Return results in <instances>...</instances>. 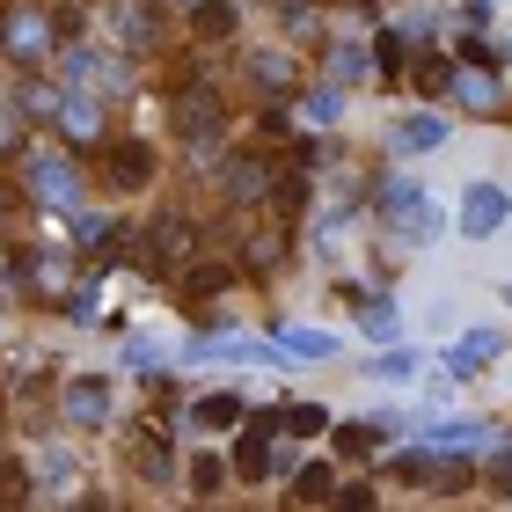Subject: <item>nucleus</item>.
<instances>
[{"label":"nucleus","mask_w":512,"mask_h":512,"mask_svg":"<svg viewBox=\"0 0 512 512\" xmlns=\"http://www.w3.org/2000/svg\"><path fill=\"white\" fill-rule=\"evenodd\" d=\"M0 52L22 59V66H37L44 52H52V22H44L37 8H8V15H0Z\"/></svg>","instance_id":"f257e3e1"},{"label":"nucleus","mask_w":512,"mask_h":512,"mask_svg":"<svg viewBox=\"0 0 512 512\" xmlns=\"http://www.w3.org/2000/svg\"><path fill=\"white\" fill-rule=\"evenodd\" d=\"M147 176H154V147L147 139H110L103 147V183L110 191H147Z\"/></svg>","instance_id":"f03ea898"},{"label":"nucleus","mask_w":512,"mask_h":512,"mask_svg":"<svg viewBox=\"0 0 512 512\" xmlns=\"http://www.w3.org/2000/svg\"><path fill=\"white\" fill-rule=\"evenodd\" d=\"M505 213H512V205H505V191H498V183H469V198H461V235H498V227H505Z\"/></svg>","instance_id":"7ed1b4c3"},{"label":"nucleus","mask_w":512,"mask_h":512,"mask_svg":"<svg viewBox=\"0 0 512 512\" xmlns=\"http://www.w3.org/2000/svg\"><path fill=\"white\" fill-rule=\"evenodd\" d=\"M176 132L183 139H213L220 132V96L213 88H183L176 96Z\"/></svg>","instance_id":"20e7f679"},{"label":"nucleus","mask_w":512,"mask_h":512,"mask_svg":"<svg viewBox=\"0 0 512 512\" xmlns=\"http://www.w3.org/2000/svg\"><path fill=\"white\" fill-rule=\"evenodd\" d=\"M271 169H278V161H264V154H235V161H227V198H264L278 183Z\"/></svg>","instance_id":"39448f33"},{"label":"nucleus","mask_w":512,"mask_h":512,"mask_svg":"<svg viewBox=\"0 0 512 512\" xmlns=\"http://www.w3.org/2000/svg\"><path fill=\"white\" fill-rule=\"evenodd\" d=\"M66 417H74V425H103L110 417V388L103 381H74L66 388Z\"/></svg>","instance_id":"423d86ee"},{"label":"nucleus","mask_w":512,"mask_h":512,"mask_svg":"<svg viewBox=\"0 0 512 512\" xmlns=\"http://www.w3.org/2000/svg\"><path fill=\"white\" fill-rule=\"evenodd\" d=\"M286 227H249V242H242V256H249V264L256 271H278V264H286Z\"/></svg>","instance_id":"0eeeda50"},{"label":"nucleus","mask_w":512,"mask_h":512,"mask_svg":"<svg viewBox=\"0 0 512 512\" xmlns=\"http://www.w3.org/2000/svg\"><path fill=\"white\" fill-rule=\"evenodd\" d=\"M132 469L147 476V483H169V447H161V432H132Z\"/></svg>","instance_id":"6e6552de"},{"label":"nucleus","mask_w":512,"mask_h":512,"mask_svg":"<svg viewBox=\"0 0 512 512\" xmlns=\"http://www.w3.org/2000/svg\"><path fill=\"white\" fill-rule=\"evenodd\" d=\"M227 286H235L227 264H191V271H183V300H191V308H198V300H220Z\"/></svg>","instance_id":"1a4fd4ad"},{"label":"nucleus","mask_w":512,"mask_h":512,"mask_svg":"<svg viewBox=\"0 0 512 512\" xmlns=\"http://www.w3.org/2000/svg\"><path fill=\"white\" fill-rule=\"evenodd\" d=\"M191 22H198V37L205 44H227V37H235V8H227V0H198V8H191Z\"/></svg>","instance_id":"9d476101"},{"label":"nucleus","mask_w":512,"mask_h":512,"mask_svg":"<svg viewBox=\"0 0 512 512\" xmlns=\"http://www.w3.org/2000/svg\"><path fill=\"white\" fill-rule=\"evenodd\" d=\"M381 205H388L395 220H403V235H425V227H432V213H425V198H417L410 183H395V191H388Z\"/></svg>","instance_id":"9b49d317"},{"label":"nucleus","mask_w":512,"mask_h":512,"mask_svg":"<svg viewBox=\"0 0 512 512\" xmlns=\"http://www.w3.org/2000/svg\"><path fill=\"white\" fill-rule=\"evenodd\" d=\"M198 425L205 432H227V425H242V395H198Z\"/></svg>","instance_id":"f8f14e48"},{"label":"nucleus","mask_w":512,"mask_h":512,"mask_svg":"<svg viewBox=\"0 0 512 512\" xmlns=\"http://www.w3.org/2000/svg\"><path fill=\"white\" fill-rule=\"evenodd\" d=\"M278 432L315 439V432H330V410H322V403H293V410H278Z\"/></svg>","instance_id":"ddd939ff"},{"label":"nucleus","mask_w":512,"mask_h":512,"mask_svg":"<svg viewBox=\"0 0 512 512\" xmlns=\"http://www.w3.org/2000/svg\"><path fill=\"white\" fill-rule=\"evenodd\" d=\"M498 359V337L491 330H469L461 337V352H454V374H476V366H491Z\"/></svg>","instance_id":"4468645a"},{"label":"nucleus","mask_w":512,"mask_h":512,"mask_svg":"<svg viewBox=\"0 0 512 512\" xmlns=\"http://www.w3.org/2000/svg\"><path fill=\"white\" fill-rule=\"evenodd\" d=\"M59 125H66V132H74V139H103V110H96V103H88V96H74V103H66V110H59Z\"/></svg>","instance_id":"2eb2a0df"},{"label":"nucleus","mask_w":512,"mask_h":512,"mask_svg":"<svg viewBox=\"0 0 512 512\" xmlns=\"http://www.w3.org/2000/svg\"><path fill=\"white\" fill-rule=\"evenodd\" d=\"M278 344H286L293 359H330V337H322V330H286Z\"/></svg>","instance_id":"dca6fc26"},{"label":"nucleus","mask_w":512,"mask_h":512,"mask_svg":"<svg viewBox=\"0 0 512 512\" xmlns=\"http://www.w3.org/2000/svg\"><path fill=\"white\" fill-rule=\"evenodd\" d=\"M293 498H300V505H308V498H337V483H330V469H322V461H315V469H300V483H293Z\"/></svg>","instance_id":"f3484780"},{"label":"nucleus","mask_w":512,"mask_h":512,"mask_svg":"<svg viewBox=\"0 0 512 512\" xmlns=\"http://www.w3.org/2000/svg\"><path fill=\"white\" fill-rule=\"evenodd\" d=\"M154 249L161 256H183V249H191V227H183V220H154Z\"/></svg>","instance_id":"a211bd4d"},{"label":"nucleus","mask_w":512,"mask_h":512,"mask_svg":"<svg viewBox=\"0 0 512 512\" xmlns=\"http://www.w3.org/2000/svg\"><path fill=\"white\" fill-rule=\"evenodd\" d=\"M395 139H403V147H439V139H447V125H439V118H410Z\"/></svg>","instance_id":"6ab92c4d"},{"label":"nucleus","mask_w":512,"mask_h":512,"mask_svg":"<svg viewBox=\"0 0 512 512\" xmlns=\"http://www.w3.org/2000/svg\"><path fill=\"white\" fill-rule=\"evenodd\" d=\"M300 198H308V176H278V183H271V205H278V213H300Z\"/></svg>","instance_id":"aec40b11"},{"label":"nucleus","mask_w":512,"mask_h":512,"mask_svg":"<svg viewBox=\"0 0 512 512\" xmlns=\"http://www.w3.org/2000/svg\"><path fill=\"white\" fill-rule=\"evenodd\" d=\"M366 447H374V425H344L337 432V454H366Z\"/></svg>","instance_id":"412c9836"},{"label":"nucleus","mask_w":512,"mask_h":512,"mask_svg":"<svg viewBox=\"0 0 512 512\" xmlns=\"http://www.w3.org/2000/svg\"><path fill=\"white\" fill-rule=\"evenodd\" d=\"M191 483H198V498H213V491H220V461H213V454H198V469H191Z\"/></svg>","instance_id":"4be33fe9"}]
</instances>
